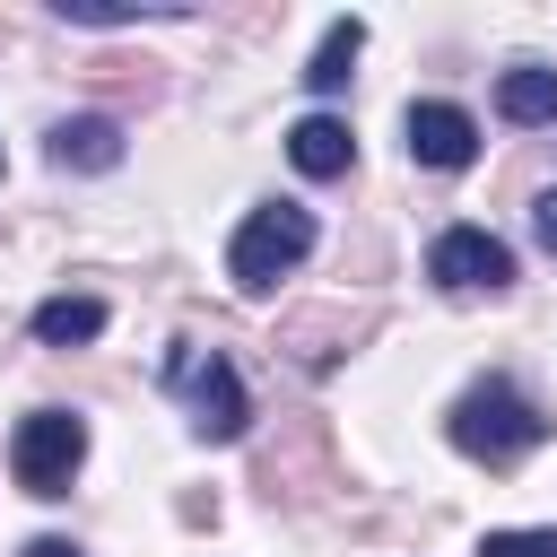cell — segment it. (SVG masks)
Listing matches in <instances>:
<instances>
[{
  "instance_id": "7a4b0ae2",
  "label": "cell",
  "mask_w": 557,
  "mask_h": 557,
  "mask_svg": "<svg viewBox=\"0 0 557 557\" xmlns=\"http://www.w3.org/2000/svg\"><path fill=\"white\" fill-rule=\"evenodd\" d=\"M305 252H313V209L270 200V209H252V218L235 226V244H226V278H235L244 296H270Z\"/></svg>"
},
{
  "instance_id": "6da1fadb",
  "label": "cell",
  "mask_w": 557,
  "mask_h": 557,
  "mask_svg": "<svg viewBox=\"0 0 557 557\" xmlns=\"http://www.w3.org/2000/svg\"><path fill=\"white\" fill-rule=\"evenodd\" d=\"M540 444H548V418H540L505 374H487V383H470V392L453 400V453L505 470V461H522V453H540Z\"/></svg>"
},
{
  "instance_id": "52a82bcc",
  "label": "cell",
  "mask_w": 557,
  "mask_h": 557,
  "mask_svg": "<svg viewBox=\"0 0 557 557\" xmlns=\"http://www.w3.org/2000/svg\"><path fill=\"white\" fill-rule=\"evenodd\" d=\"M52 165H61V174H113V165H122V122H113V113H70V122H52Z\"/></svg>"
},
{
  "instance_id": "8fae6325",
  "label": "cell",
  "mask_w": 557,
  "mask_h": 557,
  "mask_svg": "<svg viewBox=\"0 0 557 557\" xmlns=\"http://www.w3.org/2000/svg\"><path fill=\"white\" fill-rule=\"evenodd\" d=\"M96 331H104V296H44L35 305V339L44 348H78Z\"/></svg>"
},
{
  "instance_id": "5b68a950",
  "label": "cell",
  "mask_w": 557,
  "mask_h": 557,
  "mask_svg": "<svg viewBox=\"0 0 557 557\" xmlns=\"http://www.w3.org/2000/svg\"><path fill=\"white\" fill-rule=\"evenodd\" d=\"M426 278H435L444 296H496V287H513V252H505L487 226H444V235L426 244Z\"/></svg>"
},
{
  "instance_id": "ba28073f",
  "label": "cell",
  "mask_w": 557,
  "mask_h": 557,
  "mask_svg": "<svg viewBox=\"0 0 557 557\" xmlns=\"http://www.w3.org/2000/svg\"><path fill=\"white\" fill-rule=\"evenodd\" d=\"M287 157H296V174H313V183H331V174H348V157H357V139H348V122H331V113H305V122L287 131Z\"/></svg>"
},
{
  "instance_id": "30bf717a",
  "label": "cell",
  "mask_w": 557,
  "mask_h": 557,
  "mask_svg": "<svg viewBox=\"0 0 557 557\" xmlns=\"http://www.w3.org/2000/svg\"><path fill=\"white\" fill-rule=\"evenodd\" d=\"M357 52H366V17H331V35H322L313 61H305V87H313V96H339L348 70H357Z\"/></svg>"
},
{
  "instance_id": "5bb4252c",
  "label": "cell",
  "mask_w": 557,
  "mask_h": 557,
  "mask_svg": "<svg viewBox=\"0 0 557 557\" xmlns=\"http://www.w3.org/2000/svg\"><path fill=\"white\" fill-rule=\"evenodd\" d=\"M531 235H540V252H557V191L531 200Z\"/></svg>"
},
{
  "instance_id": "7c38bea8",
  "label": "cell",
  "mask_w": 557,
  "mask_h": 557,
  "mask_svg": "<svg viewBox=\"0 0 557 557\" xmlns=\"http://www.w3.org/2000/svg\"><path fill=\"white\" fill-rule=\"evenodd\" d=\"M52 9H61L70 26H139V17H183V9H148V0H139V9H131V0H52Z\"/></svg>"
},
{
  "instance_id": "9a60e30c",
  "label": "cell",
  "mask_w": 557,
  "mask_h": 557,
  "mask_svg": "<svg viewBox=\"0 0 557 557\" xmlns=\"http://www.w3.org/2000/svg\"><path fill=\"white\" fill-rule=\"evenodd\" d=\"M26 557H78L70 540H26Z\"/></svg>"
},
{
  "instance_id": "4fadbf2b",
  "label": "cell",
  "mask_w": 557,
  "mask_h": 557,
  "mask_svg": "<svg viewBox=\"0 0 557 557\" xmlns=\"http://www.w3.org/2000/svg\"><path fill=\"white\" fill-rule=\"evenodd\" d=\"M479 557H557V531H487Z\"/></svg>"
},
{
  "instance_id": "8992f818",
  "label": "cell",
  "mask_w": 557,
  "mask_h": 557,
  "mask_svg": "<svg viewBox=\"0 0 557 557\" xmlns=\"http://www.w3.org/2000/svg\"><path fill=\"white\" fill-rule=\"evenodd\" d=\"M400 139H409V157L435 165V174H461V165L479 157V122H470L461 104H444V96H418V104L400 113Z\"/></svg>"
},
{
  "instance_id": "3957f363",
  "label": "cell",
  "mask_w": 557,
  "mask_h": 557,
  "mask_svg": "<svg viewBox=\"0 0 557 557\" xmlns=\"http://www.w3.org/2000/svg\"><path fill=\"white\" fill-rule=\"evenodd\" d=\"M165 383L183 392V409H191V435L200 444H235L244 435V418H252V400H244V383H235V366L218 357V348H174L165 357Z\"/></svg>"
},
{
  "instance_id": "9c48e42d",
  "label": "cell",
  "mask_w": 557,
  "mask_h": 557,
  "mask_svg": "<svg viewBox=\"0 0 557 557\" xmlns=\"http://www.w3.org/2000/svg\"><path fill=\"white\" fill-rule=\"evenodd\" d=\"M496 113L522 122V131L557 122V70H548V61H513V70L496 78Z\"/></svg>"
},
{
  "instance_id": "277c9868",
  "label": "cell",
  "mask_w": 557,
  "mask_h": 557,
  "mask_svg": "<svg viewBox=\"0 0 557 557\" xmlns=\"http://www.w3.org/2000/svg\"><path fill=\"white\" fill-rule=\"evenodd\" d=\"M78 461H87V418H78V409H35V418H17L9 470H17L26 496H61V487L78 479Z\"/></svg>"
}]
</instances>
